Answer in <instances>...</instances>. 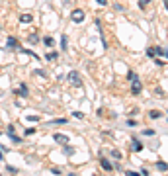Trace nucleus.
Instances as JSON below:
<instances>
[{
  "label": "nucleus",
  "mask_w": 168,
  "mask_h": 176,
  "mask_svg": "<svg viewBox=\"0 0 168 176\" xmlns=\"http://www.w3.org/2000/svg\"><path fill=\"white\" fill-rule=\"evenodd\" d=\"M133 151H143V145L137 137H133Z\"/></svg>",
  "instance_id": "obj_10"
},
{
  "label": "nucleus",
  "mask_w": 168,
  "mask_h": 176,
  "mask_svg": "<svg viewBox=\"0 0 168 176\" xmlns=\"http://www.w3.org/2000/svg\"><path fill=\"white\" fill-rule=\"evenodd\" d=\"M125 174H127V176H139L137 172H133V170H125Z\"/></svg>",
  "instance_id": "obj_26"
},
{
  "label": "nucleus",
  "mask_w": 168,
  "mask_h": 176,
  "mask_svg": "<svg viewBox=\"0 0 168 176\" xmlns=\"http://www.w3.org/2000/svg\"><path fill=\"white\" fill-rule=\"evenodd\" d=\"M55 141L61 145H66L69 143V135H65V133H55Z\"/></svg>",
  "instance_id": "obj_4"
},
{
  "label": "nucleus",
  "mask_w": 168,
  "mask_h": 176,
  "mask_svg": "<svg viewBox=\"0 0 168 176\" xmlns=\"http://www.w3.org/2000/svg\"><path fill=\"white\" fill-rule=\"evenodd\" d=\"M69 176H74V174H69Z\"/></svg>",
  "instance_id": "obj_30"
},
{
  "label": "nucleus",
  "mask_w": 168,
  "mask_h": 176,
  "mask_svg": "<svg viewBox=\"0 0 168 176\" xmlns=\"http://www.w3.org/2000/svg\"><path fill=\"white\" fill-rule=\"evenodd\" d=\"M71 20H72V22H76V24H78V22H82V20H84V12H82V10H72Z\"/></svg>",
  "instance_id": "obj_3"
},
{
  "label": "nucleus",
  "mask_w": 168,
  "mask_h": 176,
  "mask_svg": "<svg viewBox=\"0 0 168 176\" xmlns=\"http://www.w3.org/2000/svg\"><path fill=\"white\" fill-rule=\"evenodd\" d=\"M66 121H69L66 117H57V119H53L51 123H57V125H61V123H66Z\"/></svg>",
  "instance_id": "obj_18"
},
{
  "label": "nucleus",
  "mask_w": 168,
  "mask_h": 176,
  "mask_svg": "<svg viewBox=\"0 0 168 176\" xmlns=\"http://www.w3.org/2000/svg\"><path fill=\"white\" fill-rule=\"evenodd\" d=\"M98 4H100V6H106V0H98Z\"/></svg>",
  "instance_id": "obj_29"
},
{
  "label": "nucleus",
  "mask_w": 168,
  "mask_h": 176,
  "mask_svg": "<svg viewBox=\"0 0 168 176\" xmlns=\"http://www.w3.org/2000/svg\"><path fill=\"white\" fill-rule=\"evenodd\" d=\"M127 78H129V80H133V78H137V72L129 71V72H127Z\"/></svg>",
  "instance_id": "obj_21"
},
{
  "label": "nucleus",
  "mask_w": 168,
  "mask_h": 176,
  "mask_svg": "<svg viewBox=\"0 0 168 176\" xmlns=\"http://www.w3.org/2000/svg\"><path fill=\"white\" fill-rule=\"evenodd\" d=\"M147 55H149V57H155V47H149V49H147Z\"/></svg>",
  "instance_id": "obj_22"
},
{
  "label": "nucleus",
  "mask_w": 168,
  "mask_h": 176,
  "mask_svg": "<svg viewBox=\"0 0 168 176\" xmlns=\"http://www.w3.org/2000/svg\"><path fill=\"white\" fill-rule=\"evenodd\" d=\"M29 43H32V45H37V43H39V37L35 35V33H32V35H29Z\"/></svg>",
  "instance_id": "obj_16"
},
{
  "label": "nucleus",
  "mask_w": 168,
  "mask_h": 176,
  "mask_svg": "<svg viewBox=\"0 0 168 176\" xmlns=\"http://www.w3.org/2000/svg\"><path fill=\"white\" fill-rule=\"evenodd\" d=\"M32 20H33L32 14H22V16H20V22H24V24H29Z\"/></svg>",
  "instance_id": "obj_8"
},
{
  "label": "nucleus",
  "mask_w": 168,
  "mask_h": 176,
  "mask_svg": "<svg viewBox=\"0 0 168 176\" xmlns=\"http://www.w3.org/2000/svg\"><path fill=\"white\" fill-rule=\"evenodd\" d=\"M100 164H102V168L104 170H111L113 166H111V163L108 161V158H100Z\"/></svg>",
  "instance_id": "obj_6"
},
{
  "label": "nucleus",
  "mask_w": 168,
  "mask_h": 176,
  "mask_svg": "<svg viewBox=\"0 0 168 176\" xmlns=\"http://www.w3.org/2000/svg\"><path fill=\"white\" fill-rule=\"evenodd\" d=\"M153 0H139V8H145L147 4H150Z\"/></svg>",
  "instance_id": "obj_20"
},
{
  "label": "nucleus",
  "mask_w": 168,
  "mask_h": 176,
  "mask_svg": "<svg viewBox=\"0 0 168 176\" xmlns=\"http://www.w3.org/2000/svg\"><path fill=\"white\" fill-rule=\"evenodd\" d=\"M33 133H35V129H32V127H29V129H26V135H33Z\"/></svg>",
  "instance_id": "obj_28"
},
{
  "label": "nucleus",
  "mask_w": 168,
  "mask_h": 176,
  "mask_svg": "<svg viewBox=\"0 0 168 176\" xmlns=\"http://www.w3.org/2000/svg\"><path fill=\"white\" fill-rule=\"evenodd\" d=\"M111 156H113V158H116V161H119V158H121V153H119V151H111Z\"/></svg>",
  "instance_id": "obj_19"
},
{
  "label": "nucleus",
  "mask_w": 168,
  "mask_h": 176,
  "mask_svg": "<svg viewBox=\"0 0 168 176\" xmlns=\"http://www.w3.org/2000/svg\"><path fill=\"white\" fill-rule=\"evenodd\" d=\"M141 90H143V84H141V80H139V76L133 78L131 80V92L137 96V94H141Z\"/></svg>",
  "instance_id": "obj_2"
},
{
  "label": "nucleus",
  "mask_w": 168,
  "mask_h": 176,
  "mask_svg": "<svg viewBox=\"0 0 168 176\" xmlns=\"http://www.w3.org/2000/svg\"><path fill=\"white\" fill-rule=\"evenodd\" d=\"M66 80L71 82L74 88H82V76L78 74L76 71H72V72H69V76H66Z\"/></svg>",
  "instance_id": "obj_1"
},
{
  "label": "nucleus",
  "mask_w": 168,
  "mask_h": 176,
  "mask_svg": "<svg viewBox=\"0 0 168 176\" xmlns=\"http://www.w3.org/2000/svg\"><path fill=\"white\" fill-rule=\"evenodd\" d=\"M6 45L10 47V49H20V45H18V39H16V37H8Z\"/></svg>",
  "instance_id": "obj_5"
},
{
  "label": "nucleus",
  "mask_w": 168,
  "mask_h": 176,
  "mask_svg": "<svg viewBox=\"0 0 168 176\" xmlns=\"http://www.w3.org/2000/svg\"><path fill=\"white\" fill-rule=\"evenodd\" d=\"M59 57V55H57V53H55V51H49V53H47V55H45V59H47V61H55V59H57Z\"/></svg>",
  "instance_id": "obj_14"
},
{
  "label": "nucleus",
  "mask_w": 168,
  "mask_h": 176,
  "mask_svg": "<svg viewBox=\"0 0 168 176\" xmlns=\"http://www.w3.org/2000/svg\"><path fill=\"white\" fill-rule=\"evenodd\" d=\"M18 94H20L22 98H26L27 94H29V90H27V86H26V84H20V88H18Z\"/></svg>",
  "instance_id": "obj_7"
},
{
  "label": "nucleus",
  "mask_w": 168,
  "mask_h": 176,
  "mask_svg": "<svg viewBox=\"0 0 168 176\" xmlns=\"http://www.w3.org/2000/svg\"><path fill=\"white\" fill-rule=\"evenodd\" d=\"M72 116H74V117H78V119H84V114H82V111H74Z\"/></svg>",
  "instance_id": "obj_23"
},
{
  "label": "nucleus",
  "mask_w": 168,
  "mask_h": 176,
  "mask_svg": "<svg viewBox=\"0 0 168 176\" xmlns=\"http://www.w3.org/2000/svg\"><path fill=\"white\" fill-rule=\"evenodd\" d=\"M63 151H65L66 155H74V151H76V149H74V147H71V145H65V149H63Z\"/></svg>",
  "instance_id": "obj_17"
},
{
  "label": "nucleus",
  "mask_w": 168,
  "mask_h": 176,
  "mask_svg": "<svg viewBox=\"0 0 168 176\" xmlns=\"http://www.w3.org/2000/svg\"><path fill=\"white\" fill-rule=\"evenodd\" d=\"M143 135H155V131H153V129H145V133H143Z\"/></svg>",
  "instance_id": "obj_27"
},
{
  "label": "nucleus",
  "mask_w": 168,
  "mask_h": 176,
  "mask_svg": "<svg viewBox=\"0 0 168 176\" xmlns=\"http://www.w3.org/2000/svg\"><path fill=\"white\" fill-rule=\"evenodd\" d=\"M155 55H158V57H166V49L164 47H155Z\"/></svg>",
  "instance_id": "obj_9"
},
{
  "label": "nucleus",
  "mask_w": 168,
  "mask_h": 176,
  "mask_svg": "<svg viewBox=\"0 0 168 176\" xmlns=\"http://www.w3.org/2000/svg\"><path fill=\"white\" fill-rule=\"evenodd\" d=\"M43 43H45L47 47H53V45H55V39H53L51 35H49V37H45V39H43Z\"/></svg>",
  "instance_id": "obj_13"
},
{
  "label": "nucleus",
  "mask_w": 168,
  "mask_h": 176,
  "mask_svg": "<svg viewBox=\"0 0 168 176\" xmlns=\"http://www.w3.org/2000/svg\"><path fill=\"white\" fill-rule=\"evenodd\" d=\"M156 168L160 170V172H166V163H164V161H158V163H156Z\"/></svg>",
  "instance_id": "obj_12"
},
{
  "label": "nucleus",
  "mask_w": 168,
  "mask_h": 176,
  "mask_svg": "<svg viewBox=\"0 0 168 176\" xmlns=\"http://www.w3.org/2000/svg\"><path fill=\"white\" fill-rule=\"evenodd\" d=\"M61 47H63V51H66V47H69V37H66V35L61 37Z\"/></svg>",
  "instance_id": "obj_11"
},
{
  "label": "nucleus",
  "mask_w": 168,
  "mask_h": 176,
  "mask_svg": "<svg viewBox=\"0 0 168 176\" xmlns=\"http://www.w3.org/2000/svg\"><path fill=\"white\" fill-rule=\"evenodd\" d=\"M26 119H27V121H37V119H39V116H27Z\"/></svg>",
  "instance_id": "obj_24"
},
{
  "label": "nucleus",
  "mask_w": 168,
  "mask_h": 176,
  "mask_svg": "<svg viewBox=\"0 0 168 176\" xmlns=\"http://www.w3.org/2000/svg\"><path fill=\"white\" fill-rule=\"evenodd\" d=\"M149 116L153 117V119H158V117H162V111H158V110H153V111L149 114Z\"/></svg>",
  "instance_id": "obj_15"
},
{
  "label": "nucleus",
  "mask_w": 168,
  "mask_h": 176,
  "mask_svg": "<svg viewBox=\"0 0 168 176\" xmlns=\"http://www.w3.org/2000/svg\"><path fill=\"white\" fill-rule=\"evenodd\" d=\"M155 92H156V94H158V96H164V90H162L160 86H158V88H156V90H155Z\"/></svg>",
  "instance_id": "obj_25"
}]
</instances>
